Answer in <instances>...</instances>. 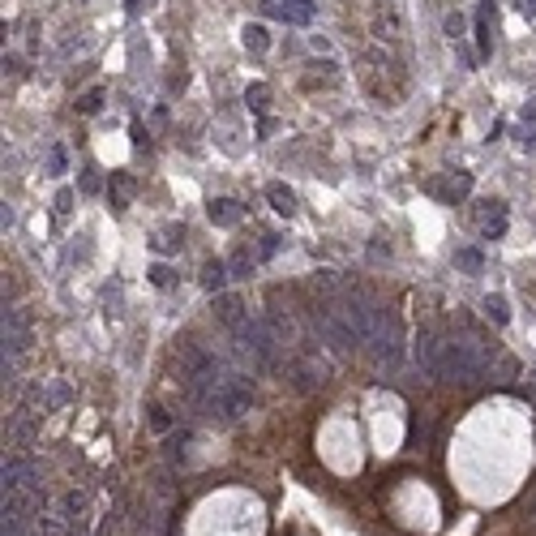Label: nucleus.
<instances>
[{
	"instance_id": "8",
	"label": "nucleus",
	"mask_w": 536,
	"mask_h": 536,
	"mask_svg": "<svg viewBox=\"0 0 536 536\" xmlns=\"http://www.w3.org/2000/svg\"><path fill=\"white\" fill-rule=\"evenodd\" d=\"M476 224H480V232H485V240H498L506 232V206L502 202H480Z\"/></svg>"
},
{
	"instance_id": "14",
	"label": "nucleus",
	"mask_w": 536,
	"mask_h": 536,
	"mask_svg": "<svg viewBox=\"0 0 536 536\" xmlns=\"http://www.w3.org/2000/svg\"><path fill=\"white\" fill-rule=\"evenodd\" d=\"M438 193H442L446 202H463V197L472 193V176H468V172H459V176H451L446 185H438Z\"/></svg>"
},
{
	"instance_id": "12",
	"label": "nucleus",
	"mask_w": 536,
	"mask_h": 536,
	"mask_svg": "<svg viewBox=\"0 0 536 536\" xmlns=\"http://www.w3.org/2000/svg\"><path fill=\"white\" fill-rule=\"evenodd\" d=\"M228 279H232L228 262L214 257V262H206V266H202V288H206V292H224V288H228Z\"/></svg>"
},
{
	"instance_id": "22",
	"label": "nucleus",
	"mask_w": 536,
	"mask_h": 536,
	"mask_svg": "<svg viewBox=\"0 0 536 536\" xmlns=\"http://www.w3.org/2000/svg\"><path fill=\"white\" fill-rule=\"evenodd\" d=\"M78 107H82V112H86V116H95V112H99V107H103V90H86V95L78 99Z\"/></svg>"
},
{
	"instance_id": "9",
	"label": "nucleus",
	"mask_w": 536,
	"mask_h": 536,
	"mask_svg": "<svg viewBox=\"0 0 536 536\" xmlns=\"http://www.w3.org/2000/svg\"><path fill=\"white\" fill-rule=\"evenodd\" d=\"M206 214H210V224H219V228H232V224H240L245 206H240V202H232V197H214V202L206 206Z\"/></svg>"
},
{
	"instance_id": "4",
	"label": "nucleus",
	"mask_w": 536,
	"mask_h": 536,
	"mask_svg": "<svg viewBox=\"0 0 536 536\" xmlns=\"http://www.w3.org/2000/svg\"><path fill=\"white\" fill-rule=\"evenodd\" d=\"M369 352H373V360H378V365H395V360H399V352H403L399 322H395L386 309H382L378 327H373V335H369Z\"/></svg>"
},
{
	"instance_id": "13",
	"label": "nucleus",
	"mask_w": 536,
	"mask_h": 536,
	"mask_svg": "<svg viewBox=\"0 0 536 536\" xmlns=\"http://www.w3.org/2000/svg\"><path fill=\"white\" fill-rule=\"evenodd\" d=\"M292 386L296 391H313L317 382H322V365H313V360H296V369H292Z\"/></svg>"
},
{
	"instance_id": "15",
	"label": "nucleus",
	"mask_w": 536,
	"mask_h": 536,
	"mask_svg": "<svg viewBox=\"0 0 536 536\" xmlns=\"http://www.w3.org/2000/svg\"><path fill=\"white\" fill-rule=\"evenodd\" d=\"M61 511L73 519V528L86 523V498H82V494H65V498H61Z\"/></svg>"
},
{
	"instance_id": "3",
	"label": "nucleus",
	"mask_w": 536,
	"mask_h": 536,
	"mask_svg": "<svg viewBox=\"0 0 536 536\" xmlns=\"http://www.w3.org/2000/svg\"><path fill=\"white\" fill-rule=\"evenodd\" d=\"M236 343H240L245 356H253V365L266 369V365L275 360V343H279V339H275V331L266 327L262 317H245L240 327H236Z\"/></svg>"
},
{
	"instance_id": "23",
	"label": "nucleus",
	"mask_w": 536,
	"mask_h": 536,
	"mask_svg": "<svg viewBox=\"0 0 536 536\" xmlns=\"http://www.w3.org/2000/svg\"><path fill=\"white\" fill-rule=\"evenodd\" d=\"M150 284L154 288H168L172 284V271H168V266H150Z\"/></svg>"
},
{
	"instance_id": "17",
	"label": "nucleus",
	"mask_w": 536,
	"mask_h": 536,
	"mask_svg": "<svg viewBox=\"0 0 536 536\" xmlns=\"http://www.w3.org/2000/svg\"><path fill=\"white\" fill-rule=\"evenodd\" d=\"M455 266L468 275H480V266H485V257H480V249H459L455 253Z\"/></svg>"
},
{
	"instance_id": "19",
	"label": "nucleus",
	"mask_w": 536,
	"mask_h": 536,
	"mask_svg": "<svg viewBox=\"0 0 536 536\" xmlns=\"http://www.w3.org/2000/svg\"><path fill=\"white\" fill-rule=\"evenodd\" d=\"M245 47H253V51H266V47H271V35H266V26H245Z\"/></svg>"
},
{
	"instance_id": "25",
	"label": "nucleus",
	"mask_w": 536,
	"mask_h": 536,
	"mask_svg": "<svg viewBox=\"0 0 536 536\" xmlns=\"http://www.w3.org/2000/svg\"><path fill=\"white\" fill-rule=\"evenodd\" d=\"M47 164H51V172L61 176V172H65V164H69V159H65V150H61V146H51V154H47Z\"/></svg>"
},
{
	"instance_id": "7",
	"label": "nucleus",
	"mask_w": 536,
	"mask_h": 536,
	"mask_svg": "<svg viewBox=\"0 0 536 536\" xmlns=\"http://www.w3.org/2000/svg\"><path fill=\"white\" fill-rule=\"evenodd\" d=\"M266 13H271L275 22H284V26H309L317 18V5L313 0H271Z\"/></svg>"
},
{
	"instance_id": "29",
	"label": "nucleus",
	"mask_w": 536,
	"mask_h": 536,
	"mask_svg": "<svg viewBox=\"0 0 536 536\" xmlns=\"http://www.w3.org/2000/svg\"><path fill=\"white\" fill-rule=\"evenodd\" d=\"M313 284H317V288H335V271H317Z\"/></svg>"
},
{
	"instance_id": "31",
	"label": "nucleus",
	"mask_w": 536,
	"mask_h": 536,
	"mask_svg": "<svg viewBox=\"0 0 536 536\" xmlns=\"http://www.w3.org/2000/svg\"><path fill=\"white\" fill-rule=\"evenodd\" d=\"M519 5V13H528V18H536V0H515Z\"/></svg>"
},
{
	"instance_id": "16",
	"label": "nucleus",
	"mask_w": 536,
	"mask_h": 536,
	"mask_svg": "<svg viewBox=\"0 0 536 536\" xmlns=\"http://www.w3.org/2000/svg\"><path fill=\"white\" fill-rule=\"evenodd\" d=\"M219 317L232 322V327H240V322H245V305L236 296H219Z\"/></svg>"
},
{
	"instance_id": "2",
	"label": "nucleus",
	"mask_w": 536,
	"mask_h": 536,
	"mask_svg": "<svg viewBox=\"0 0 536 536\" xmlns=\"http://www.w3.org/2000/svg\"><path fill=\"white\" fill-rule=\"evenodd\" d=\"M480 373H485V352L463 343V339H451L442 343V356H438V373L434 378L442 382H476Z\"/></svg>"
},
{
	"instance_id": "6",
	"label": "nucleus",
	"mask_w": 536,
	"mask_h": 536,
	"mask_svg": "<svg viewBox=\"0 0 536 536\" xmlns=\"http://www.w3.org/2000/svg\"><path fill=\"white\" fill-rule=\"evenodd\" d=\"M0 480H5V494L39 489V463H35L30 455H9V459H5V472H0Z\"/></svg>"
},
{
	"instance_id": "32",
	"label": "nucleus",
	"mask_w": 536,
	"mask_h": 536,
	"mask_svg": "<svg viewBox=\"0 0 536 536\" xmlns=\"http://www.w3.org/2000/svg\"><path fill=\"white\" fill-rule=\"evenodd\" d=\"M523 121H536V95L528 99V107H523Z\"/></svg>"
},
{
	"instance_id": "1",
	"label": "nucleus",
	"mask_w": 536,
	"mask_h": 536,
	"mask_svg": "<svg viewBox=\"0 0 536 536\" xmlns=\"http://www.w3.org/2000/svg\"><path fill=\"white\" fill-rule=\"evenodd\" d=\"M249 403H253V382L240 378V373H228V378L202 399L206 416H214V420H240L249 412Z\"/></svg>"
},
{
	"instance_id": "33",
	"label": "nucleus",
	"mask_w": 536,
	"mask_h": 536,
	"mask_svg": "<svg viewBox=\"0 0 536 536\" xmlns=\"http://www.w3.org/2000/svg\"><path fill=\"white\" fill-rule=\"evenodd\" d=\"M142 9V0H129V13H138Z\"/></svg>"
},
{
	"instance_id": "24",
	"label": "nucleus",
	"mask_w": 536,
	"mask_h": 536,
	"mask_svg": "<svg viewBox=\"0 0 536 536\" xmlns=\"http://www.w3.org/2000/svg\"><path fill=\"white\" fill-rule=\"evenodd\" d=\"M99 185H103V181H99V172H95V168H86V172H82V193H99Z\"/></svg>"
},
{
	"instance_id": "30",
	"label": "nucleus",
	"mask_w": 536,
	"mask_h": 536,
	"mask_svg": "<svg viewBox=\"0 0 536 536\" xmlns=\"http://www.w3.org/2000/svg\"><path fill=\"white\" fill-rule=\"evenodd\" d=\"M446 30H451V35H459V30H463V18H459V13H451V18H446Z\"/></svg>"
},
{
	"instance_id": "27",
	"label": "nucleus",
	"mask_w": 536,
	"mask_h": 536,
	"mask_svg": "<svg viewBox=\"0 0 536 536\" xmlns=\"http://www.w3.org/2000/svg\"><path fill=\"white\" fill-rule=\"evenodd\" d=\"M56 210H61V214L73 210V189H61V193H56Z\"/></svg>"
},
{
	"instance_id": "10",
	"label": "nucleus",
	"mask_w": 536,
	"mask_h": 536,
	"mask_svg": "<svg viewBox=\"0 0 536 536\" xmlns=\"http://www.w3.org/2000/svg\"><path fill=\"white\" fill-rule=\"evenodd\" d=\"M438 356H442V343L434 339V331H420V339H416V360H420V369H425V373H438Z\"/></svg>"
},
{
	"instance_id": "21",
	"label": "nucleus",
	"mask_w": 536,
	"mask_h": 536,
	"mask_svg": "<svg viewBox=\"0 0 536 536\" xmlns=\"http://www.w3.org/2000/svg\"><path fill=\"white\" fill-rule=\"evenodd\" d=\"M266 99H271V90H266L262 82H253V86L245 90V103L253 107V112H266Z\"/></svg>"
},
{
	"instance_id": "11",
	"label": "nucleus",
	"mask_w": 536,
	"mask_h": 536,
	"mask_svg": "<svg viewBox=\"0 0 536 536\" xmlns=\"http://www.w3.org/2000/svg\"><path fill=\"white\" fill-rule=\"evenodd\" d=\"M266 202H271V210H279L284 214V219H292V214H296V193L288 189V185H266Z\"/></svg>"
},
{
	"instance_id": "26",
	"label": "nucleus",
	"mask_w": 536,
	"mask_h": 536,
	"mask_svg": "<svg viewBox=\"0 0 536 536\" xmlns=\"http://www.w3.org/2000/svg\"><path fill=\"white\" fill-rule=\"evenodd\" d=\"M150 425L159 429V434H164V429H168L172 420H168V412H164V408H150Z\"/></svg>"
},
{
	"instance_id": "18",
	"label": "nucleus",
	"mask_w": 536,
	"mask_h": 536,
	"mask_svg": "<svg viewBox=\"0 0 536 536\" xmlns=\"http://www.w3.org/2000/svg\"><path fill=\"white\" fill-rule=\"evenodd\" d=\"M253 266H257V257H253L249 249H240V253L228 262V271H232V279H245V275H253Z\"/></svg>"
},
{
	"instance_id": "28",
	"label": "nucleus",
	"mask_w": 536,
	"mask_h": 536,
	"mask_svg": "<svg viewBox=\"0 0 536 536\" xmlns=\"http://www.w3.org/2000/svg\"><path fill=\"white\" fill-rule=\"evenodd\" d=\"M279 240H284V236H262V253H266V257H271V253L279 249Z\"/></svg>"
},
{
	"instance_id": "5",
	"label": "nucleus",
	"mask_w": 536,
	"mask_h": 536,
	"mask_svg": "<svg viewBox=\"0 0 536 536\" xmlns=\"http://www.w3.org/2000/svg\"><path fill=\"white\" fill-rule=\"evenodd\" d=\"M0 343H5V356H13V360L30 348V327H26L22 309L5 305V317H0Z\"/></svg>"
},
{
	"instance_id": "20",
	"label": "nucleus",
	"mask_w": 536,
	"mask_h": 536,
	"mask_svg": "<svg viewBox=\"0 0 536 536\" xmlns=\"http://www.w3.org/2000/svg\"><path fill=\"white\" fill-rule=\"evenodd\" d=\"M485 313L498 322V327H506V322H511V309H506V300H502V296H485Z\"/></svg>"
}]
</instances>
